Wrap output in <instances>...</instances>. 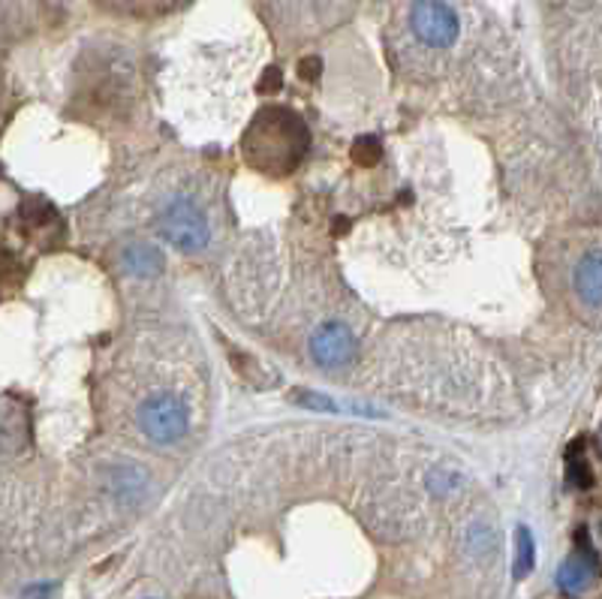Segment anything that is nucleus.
Masks as SVG:
<instances>
[{"label":"nucleus","instance_id":"obj_1","mask_svg":"<svg viewBox=\"0 0 602 599\" xmlns=\"http://www.w3.org/2000/svg\"><path fill=\"white\" fill-rule=\"evenodd\" d=\"M275 115H272V109L268 112H262L256 117V124H253V130L248 133V157H256L253 163L260 166V170H277V172H287L292 170L296 163L289 160L287 151H292L296 157L304 154V148H308V130H304V124H301V117H296L287 109H277V124H272Z\"/></svg>","mask_w":602,"mask_h":599},{"label":"nucleus","instance_id":"obj_2","mask_svg":"<svg viewBox=\"0 0 602 599\" xmlns=\"http://www.w3.org/2000/svg\"><path fill=\"white\" fill-rule=\"evenodd\" d=\"M160 233L170 241L172 248L181 253H197L209 245L211 229L205 214L199 211V205L187 196H172L170 202L163 205L160 214Z\"/></svg>","mask_w":602,"mask_h":599},{"label":"nucleus","instance_id":"obj_3","mask_svg":"<svg viewBox=\"0 0 602 599\" xmlns=\"http://www.w3.org/2000/svg\"><path fill=\"white\" fill-rule=\"evenodd\" d=\"M187 407L172 398V395H154L139 407V428L151 440V444L170 446L178 444L184 434H187Z\"/></svg>","mask_w":602,"mask_h":599},{"label":"nucleus","instance_id":"obj_4","mask_svg":"<svg viewBox=\"0 0 602 599\" xmlns=\"http://www.w3.org/2000/svg\"><path fill=\"white\" fill-rule=\"evenodd\" d=\"M410 25L413 34L434 49H446L459 39V15L443 0H416L410 10Z\"/></svg>","mask_w":602,"mask_h":599},{"label":"nucleus","instance_id":"obj_5","mask_svg":"<svg viewBox=\"0 0 602 599\" xmlns=\"http://www.w3.org/2000/svg\"><path fill=\"white\" fill-rule=\"evenodd\" d=\"M311 355L319 367H347L355 359V335L343 323H323L311 338Z\"/></svg>","mask_w":602,"mask_h":599},{"label":"nucleus","instance_id":"obj_6","mask_svg":"<svg viewBox=\"0 0 602 599\" xmlns=\"http://www.w3.org/2000/svg\"><path fill=\"white\" fill-rule=\"evenodd\" d=\"M573 284H576L578 299L590 304V308H600L602 304V250H590L585 253L576 265L573 274Z\"/></svg>","mask_w":602,"mask_h":599},{"label":"nucleus","instance_id":"obj_7","mask_svg":"<svg viewBox=\"0 0 602 599\" xmlns=\"http://www.w3.org/2000/svg\"><path fill=\"white\" fill-rule=\"evenodd\" d=\"M121 262L136 277H154V274L163 272V253L154 245H130L124 250Z\"/></svg>","mask_w":602,"mask_h":599},{"label":"nucleus","instance_id":"obj_8","mask_svg":"<svg viewBox=\"0 0 602 599\" xmlns=\"http://www.w3.org/2000/svg\"><path fill=\"white\" fill-rule=\"evenodd\" d=\"M590 582H593V561L585 554H573L557 573V585L566 594H581V590H588Z\"/></svg>","mask_w":602,"mask_h":599},{"label":"nucleus","instance_id":"obj_9","mask_svg":"<svg viewBox=\"0 0 602 599\" xmlns=\"http://www.w3.org/2000/svg\"><path fill=\"white\" fill-rule=\"evenodd\" d=\"M537 566V542L527 527H518V558H515V578L534 573Z\"/></svg>","mask_w":602,"mask_h":599},{"label":"nucleus","instance_id":"obj_10","mask_svg":"<svg viewBox=\"0 0 602 599\" xmlns=\"http://www.w3.org/2000/svg\"><path fill=\"white\" fill-rule=\"evenodd\" d=\"M382 157V145L377 136H359L353 145V160L359 166H374Z\"/></svg>","mask_w":602,"mask_h":599},{"label":"nucleus","instance_id":"obj_11","mask_svg":"<svg viewBox=\"0 0 602 599\" xmlns=\"http://www.w3.org/2000/svg\"><path fill=\"white\" fill-rule=\"evenodd\" d=\"M54 590H58L54 585H30L22 590V597L18 599H52Z\"/></svg>","mask_w":602,"mask_h":599},{"label":"nucleus","instance_id":"obj_12","mask_svg":"<svg viewBox=\"0 0 602 599\" xmlns=\"http://www.w3.org/2000/svg\"><path fill=\"white\" fill-rule=\"evenodd\" d=\"M319 58H304V61H301L299 64V73H301V78H308V82H311V78H316L319 76Z\"/></svg>","mask_w":602,"mask_h":599},{"label":"nucleus","instance_id":"obj_13","mask_svg":"<svg viewBox=\"0 0 602 599\" xmlns=\"http://www.w3.org/2000/svg\"><path fill=\"white\" fill-rule=\"evenodd\" d=\"M277 88H280V73H277V70H268V73H265V78L260 82V91L272 93V91H277Z\"/></svg>","mask_w":602,"mask_h":599},{"label":"nucleus","instance_id":"obj_14","mask_svg":"<svg viewBox=\"0 0 602 599\" xmlns=\"http://www.w3.org/2000/svg\"><path fill=\"white\" fill-rule=\"evenodd\" d=\"M299 404L304 407H323V410H331V401L328 398H319V395H299Z\"/></svg>","mask_w":602,"mask_h":599}]
</instances>
